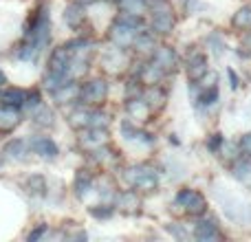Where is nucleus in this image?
<instances>
[{"instance_id": "f257e3e1", "label": "nucleus", "mask_w": 251, "mask_h": 242, "mask_svg": "<svg viewBox=\"0 0 251 242\" xmlns=\"http://www.w3.org/2000/svg\"><path fill=\"white\" fill-rule=\"evenodd\" d=\"M26 38L31 40V42L35 44V47L42 51L44 47L49 44V40H51V24H49V16H47V7H42L38 11V16H35L33 24H31V29L26 31Z\"/></svg>"}, {"instance_id": "f03ea898", "label": "nucleus", "mask_w": 251, "mask_h": 242, "mask_svg": "<svg viewBox=\"0 0 251 242\" xmlns=\"http://www.w3.org/2000/svg\"><path fill=\"white\" fill-rule=\"evenodd\" d=\"M176 205L185 207V212L192 214V216H201V214L207 209L205 198L199 194V192H194V190H183L181 194L176 196Z\"/></svg>"}, {"instance_id": "7ed1b4c3", "label": "nucleus", "mask_w": 251, "mask_h": 242, "mask_svg": "<svg viewBox=\"0 0 251 242\" xmlns=\"http://www.w3.org/2000/svg\"><path fill=\"white\" fill-rule=\"evenodd\" d=\"M106 95H108V84H106L104 79H93V82H88L86 86L82 88L79 99H82L84 104L97 106V104H101V101L106 99Z\"/></svg>"}, {"instance_id": "20e7f679", "label": "nucleus", "mask_w": 251, "mask_h": 242, "mask_svg": "<svg viewBox=\"0 0 251 242\" xmlns=\"http://www.w3.org/2000/svg\"><path fill=\"white\" fill-rule=\"evenodd\" d=\"M139 33H141V31H137V26H130L119 20L117 24H113V29H110V40H113L115 47H119V48L132 47Z\"/></svg>"}, {"instance_id": "39448f33", "label": "nucleus", "mask_w": 251, "mask_h": 242, "mask_svg": "<svg viewBox=\"0 0 251 242\" xmlns=\"http://www.w3.org/2000/svg\"><path fill=\"white\" fill-rule=\"evenodd\" d=\"M152 29L156 31V33H172L174 29V16H172V9H170V4H161V7L154 9V18H152Z\"/></svg>"}, {"instance_id": "423d86ee", "label": "nucleus", "mask_w": 251, "mask_h": 242, "mask_svg": "<svg viewBox=\"0 0 251 242\" xmlns=\"http://www.w3.org/2000/svg\"><path fill=\"white\" fill-rule=\"evenodd\" d=\"M71 48L69 47H60L53 51L51 55V62H49V66H51V73H60V75H66L69 77V66H71ZM71 79V77H69Z\"/></svg>"}, {"instance_id": "0eeeda50", "label": "nucleus", "mask_w": 251, "mask_h": 242, "mask_svg": "<svg viewBox=\"0 0 251 242\" xmlns=\"http://www.w3.org/2000/svg\"><path fill=\"white\" fill-rule=\"evenodd\" d=\"M29 150L35 152V154H40V156H44V159H53V156H57V145L49 137L31 139V141H29Z\"/></svg>"}, {"instance_id": "6e6552de", "label": "nucleus", "mask_w": 251, "mask_h": 242, "mask_svg": "<svg viewBox=\"0 0 251 242\" xmlns=\"http://www.w3.org/2000/svg\"><path fill=\"white\" fill-rule=\"evenodd\" d=\"M108 143V132L106 128H91L88 132L82 134V145L86 150H97V147L106 145Z\"/></svg>"}, {"instance_id": "1a4fd4ad", "label": "nucleus", "mask_w": 251, "mask_h": 242, "mask_svg": "<svg viewBox=\"0 0 251 242\" xmlns=\"http://www.w3.org/2000/svg\"><path fill=\"white\" fill-rule=\"evenodd\" d=\"M207 73L209 71H207V60H205V55H201V53L192 55L190 62H187V77H190L192 82H201Z\"/></svg>"}, {"instance_id": "9d476101", "label": "nucleus", "mask_w": 251, "mask_h": 242, "mask_svg": "<svg viewBox=\"0 0 251 242\" xmlns=\"http://www.w3.org/2000/svg\"><path fill=\"white\" fill-rule=\"evenodd\" d=\"M165 73H168V71L152 60V64H148V66H143V69H141V75H139V79H141L143 84H148V86H154V84H159L161 79H163Z\"/></svg>"}, {"instance_id": "9b49d317", "label": "nucleus", "mask_w": 251, "mask_h": 242, "mask_svg": "<svg viewBox=\"0 0 251 242\" xmlns=\"http://www.w3.org/2000/svg\"><path fill=\"white\" fill-rule=\"evenodd\" d=\"M26 97L29 95H26L22 88H4V91L0 93V101H2V106H13V108L25 106Z\"/></svg>"}, {"instance_id": "f8f14e48", "label": "nucleus", "mask_w": 251, "mask_h": 242, "mask_svg": "<svg viewBox=\"0 0 251 242\" xmlns=\"http://www.w3.org/2000/svg\"><path fill=\"white\" fill-rule=\"evenodd\" d=\"M79 95H82V88H79L77 84L73 82V79H69V82H66L64 86H60L55 93H53V97H55V101H60V104H66V101H73V99H77Z\"/></svg>"}, {"instance_id": "ddd939ff", "label": "nucleus", "mask_w": 251, "mask_h": 242, "mask_svg": "<svg viewBox=\"0 0 251 242\" xmlns=\"http://www.w3.org/2000/svg\"><path fill=\"white\" fill-rule=\"evenodd\" d=\"M194 236H196V240H201V242H216V240H221V234H218L216 225H214V222H207V220H203V222H199V225H196Z\"/></svg>"}, {"instance_id": "4468645a", "label": "nucleus", "mask_w": 251, "mask_h": 242, "mask_svg": "<svg viewBox=\"0 0 251 242\" xmlns=\"http://www.w3.org/2000/svg\"><path fill=\"white\" fill-rule=\"evenodd\" d=\"M176 53H174V48L172 47H159L154 51V62L159 66H163L165 71H172L174 66H176Z\"/></svg>"}, {"instance_id": "2eb2a0df", "label": "nucleus", "mask_w": 251, "mask_h": 242, "mask_svg": "<svg viewBox=\"0 0 251 242\" xmlns=\"http://www.w3.org/2000/svg\"><path fill=\"white\" fill-rule=\"evenodd\" d=\"M117 207L126 214H137L139 207H141V200H139L137 192H124V194L117 196Z\"/></svg>"}, {"instance_id": "dca6fc26", "label": "nucleus", "mask_w": 251, "mask_h": 242, "mask_svg": "<svg viewBox=\"0 0 251 242\" xmlns=\"http://www.w3.org/2000/svg\"><path fill=\"white\" fill-rule=\"evenodd\" d=\"M64 22L69 26H73V29H77L79 24L84 22V7L82 2H73L69 4V7L64 9Z\"/></svg>"}, {"instance_id": "f3484780", "label": "nucleus", "mask_w": 251, "mask_h": 242, "mask_svg": "<svg viewBox=\"0 0 251 242\" xmlns=\"http://www.w3.org/2000/svg\"><path fill=\"white\" fill-rule=\"evenodd\" d=\"M143 99L148 101V106H150L152 110H161L165 106V99H168V97H165V93L161 91L159 86H150L148 93L143 95Z\"/></svg>"}, {"instance_id": "a211bd4d", "label": "nucleus", "mask_w": 251, "mask_h": 242, "mask_svg": "<svg viewBox=\"0 0 251 242\" xmlns=\"http://www.w3.org/2000/svg\"><path fill=\"white\" fill-rule=\"evenodd\" d=\"M20 115L13 106H2L0 108V130H11L13 125H18Z\"/></svg>"}, {"instance_id": "6ab92c4d", "label": "nucleus", "mask_w": 251, "mask_h": 242, "mask_svg": "<svg viewBox=\"0 0 251 242\" xmlns=\"http://www.w3.org/2000/svg\"><path fill=\"white\" fill-rule=\"evenodd\" d=\"M150 106H148L146 99H130L128 101V113L132 119H148V115H150Z\"/></svg>"}, {"instance_id": "aec40b11", "label": "nucleus", "mask_w": 251, "mask_h": 242, "mask_svg": "<svg viewBox=\"0 0 251 242\" xmlns=\"http://www.w3.org/2000/svg\"><path fill=\"white\" fill-rule=\"evenodd\" d=\"M91 117H93V113H88V110L79 108V110H75V113H71L69 123L73 125V128H77V130H82V128H91Z\"/></svg>"}, {"instance_id": "412c9836", "label": "nucleus", "mask_w": 251, "mask_h": 242, "mask_svg": "<svg viewBox=\"0 0 251 242\" xmlns=\"http://www.w3.org/2000/svg\"><path fill=\"white\" fill-rule=\"evenodd\" d=\"M26 147H29V143H25L22 139H16V141H11L4 147L2 154L7 156V159H22V156L26 154Z\"/></svg>"}, {"instance_id": "4be33fe9", "label": "nucleus", "mask_w": 251, "mask_h": 242, "mask_svg": "<svg viewBox=\"0 0 251 242\" xmlns=\"http://www.w3.org/2000/svg\"><path fill=\"white\" fill-rule=\"evenodd\" d=\"M234 26L236 29H251V4H247V7L238 9V11L234 13Z\"/></svg>"}, {"instance_id": "5701e85b", "label": "nucleus", "mask_w": 251, "mask_h": 242, "mask_svg": "<svg viewBox=\"0 0 251 242\" xmlns=\"http://www.w3.org/2000/svg\"><path fill=\"white\" fill-rule=\"evenodd\" d=\"M234 176L238 178L243 185L251 187V161H240L234 165Z\"/></svg>"}, {"instance_id": "b1692460", "label": "nucleus", "mask_w": 251, "mask_h": 242, "mask_svg": "<svg viewBox=\"0 0 251 242\" xmlns=\"http://www.w3.org/2000/svg\"><path fill=\"white\" fill-rule=\"evenodd\" d=\"M148 2L146 0H119V9L124 13H134V16H141L146 11Z\"/></svg>"}, {"instance_id": "393cba45", "label": "nucleus", "mask_w": 251, "mask_h": 242, "mask_svg": "<svg viewBox=\"0 0 251 242\" xmlns=\"http://www.w3.org/2000/svg\"><path fill=\"white\" fill-rule=\"evenodd\" d=\"M132 47L137 48L139 53H150V51L154 53V38H152L150 33H143L141 31V33L137 35V40H134Z\"/></svg>"}, {"instance_id": "a878e982", "label": "nucleus", "mask_w": 251, "mask_h": 242, "mask_svg": "<svg viewBox=\"0 0 251 242\" xmlns=\"http://www.w3.org/2000/svg\"><path fill=\"white\" fill-rule=\"evenodd\" d=\"M33 119H35V123H40V125H51L53 123V110L51 108H47V106H40L38 110L33 113Z\"/></svg>"}, {"instance_id": "bb28decb", "label": "nucleus", "mask_w": 251, "mask_h": 242, "mask_svg": "<svg viewBox=\"0 0 251 242\" xmlns=\"http://www.w3.org/2000/svg\"><path fill=\"white\" fill-rule=\"evenodd\" d=\"M93 181H91V174L86 172H79L77 178H75V190H77V196H84L88 190H91Z\"/></svg>"}, {"instance_id": "cd10ccee", "label": "nucleus", "mask_w": 251, "mask_h": 242, "mask_svg": "<svg viewBox=\"0 0 251 242\" xmlns=\"http://www.w3.org/2000/svg\"><path fill=\"white\" fill-rule=\"evenodd\" d=\"M26 185H29V192H33V194H38V196H42L44 190H47V183H44L42 176H31Z\"/></svg>"}, {"instance_id": "c85d7f7f", "label": "nucleus", "mask_w": 251, "mask_h": 242, "mask_svg": "<svg viewBox=\"0 0 251 242\" xmlns=\"http://www.w3.org/2000/svg\"><path fill=\"white\" fill-rule=\"evenodd\" d=\"M216 99H218V88L216 86H212V88H205V93L201 95V104L203 106H212V104H216Z\"/></svg>"}, {"instance_id": "c756f323", "label": "nucleus", "mask_w": 251, "mask_h": 242, "mask_svg": "<svg viewBox=\"0 0 251 242\" xmlns=\"http://www.w3.org/2000/svg\"><path fill=\"white\" fill-rule=\"evenodd\" d=\"M108 123H110V119L106 117L104 113H93V117H91V128H108Z\"/></svg>"}, {"instance_id": "7c9ffc66", "label": "nucleus", "mask_w": 251, "mask_h": 242, "mask_svg": "<svg viewBox=\"0 0 251 242\" xmlns=\"http://www.w3.org/2000/svg\"><path fill=\"white\" fill-rule=\"evenodd\" d=\"M38 53H40V48L35 47L33 42H31V44H26V47L20 51V60H26V62H29V60H35V55H38Z\"/></svg>"}, {"instance_id": "2f4dec72", "label": "nucleus", "mask_w": 251, "mask_h": 242, "mask_svg": "<svg viewBox=\"0 0 251 242\" xmlns=\"http://www.w3.org/2000/svg\"><path fill=\"white\" fill-rule=\"evenodd\" d=\"M25 106H26V108L31 110V115H33L35 110H38L40 106H42V101H40V95H38V93H33V95H29V97H26Z\"/></svg>"}, {"instance_id": "473e14b6", "label": "nucleus", "mask_w": 251, "mask_h": 242, "mask_svg": "<svg viewBox=\"0 0 251 242\" xmlns=\"http://www.w3.org/2000/svg\"><path fill=\"white\" fill-rule=\"evenodd\" d=\"M240 152L243 154H247L249 159H251V132H247V134H243V139H240Z\"/></svg>"}, {"instance_id": "72a5a7b5", "label": "nucleus", "mask_w": 251, "mask_h": 242, "mask_svg": "<svg viewBox=\"0 0 251 242\" xmlns=\"http://www.w3.org/2000/svg\"><path fill=\"white\" fill-rule=\"evenodd\" d=\"M209 44H212V51L216 53V55H223V48H225V44L221 42V38H218V35H209V40H207Z\"/></svg>"}, {"instance_id": "f704fd0d", "label": "nucleus", "mask_w": 251, "mask_h": 242, "mask_svg": "<svg viewBox=\"0 0 251 242\" xmlns=\"http://www.w3.org/2000/svg\"><path fill=\"white\" fill-rule=\"evenodd\" d=\"M221 145H223V134H212V139H209L207 147H209L212 152H218V150H221Z\"/></svg>"}, {"instance_id": "c9c22d12", "label": "nucleus", "mask_w": 251, "mask_h": 242, "mask_svg": "<svg viewBox=\"0 0 251 242\" xmlns=\"http://www.w3.org/2000/svg\"><path fill=\"white\" fill-rule=\"evenodd\" d=\"M91 214L95 218H110L113 216V209L110 207H104V209H91Z\"/></svg>"}, {"instance_id": "e433bc0d", "label": "nucleus", "mask_w": 251, "mask_h": 242, "mask_svg": "<svg viewBox=\"0 0 251 242\" xmlns=\"http://www.w3.org/2000/svg\"><path fill=\"white\" fill-rule=\"evenodd\" d=\"M216 82H218L216 73H207V75L203 77V88H212V86H216Z\"/></svg>"}, {"instance_id": "4c0bfd02", "label": "nucleus", "mask_w": 251, "mask_h": 242, "mask_svg": "<svg viewBox=\"0 0 251 242\" xmlns=\"http://www.w3.org/2000/svg\"><path fill=\"white\" fill-rule=\"evenodd\" d=\"M44 231H47V225H40V227H38V229H35V231H31V234H29V240H31V242H33V240L42 238V236H44Z\"/></svg>"}, {"instance_id": "58836bf2", "label": "nucleus", "mask_w": 251, "mask_h": 242, "mask_svg": "<svg viewBox=\"0 0 251 242\" xmlns=\"http://www.w3.org/2000/svg\"><path fill=\"white\" fill-rule=\"evenodd\" d=\"M168 231H170V234H172V236H176V238H185V231H183V229H178L176 225H168Z\"/></svg>"}, {"instance_id": "ea45409f", "label": "nucleus", "mask_w": 251, "mask_h": 242, "mask_svg": "<svg viewBox=\"0 0 251 242\" xmlns=\"http://www.w3.org/2000/svg\"><path fill=\"white\" fill-rule=\"evenodd\" d=\"M229 73V82H231V88H238V75L234 73V71H227Z\"/></svg>"}, {"instance_id": "a19ab883", "label": "nucleus", "mask_w": 251, "mask_h": 242, "mask_svg": "<svg viewBox=\"0 0 251 242\" xmlns=\"http://www.w3.org/2000/svg\"><path fill=\"white\" fill-rule=\"evenodd\" d=\"M148 2V7H152V9H156V7H161V4H165L168 0H146Z\"/></svg>"}, {"instance_id": "79ce46f5", "label": "nucleus", "mask_w": 251, "mask_h": 242, "mask_svg": "<svg viewBox=\"0 0 251 242\" xmlns=\"http://www.w3.org/2000/svg\"><path fill=\"white\" fill-rule=\"evenodd\" d=\"M243 47H245V48H247V51L251 53V33H247V35H245V38H243Z\"/></svg>"}, {"instance_id": "37998d69", "label": "nucleus", "mask_w": 251, "mask_h": 242, "mask_svg": "<svg viewBox=\"0 0 251 242\" xmlns=\"http://www.w3.org/2000/svg\"><path fill=\"white\" fill-rule=\"evenodd\" d=\"M2 84H7V77H4V73L0 71V86H2Z\"/></svg>"}, {"instance_id": "c03bdc74", "label": "nucleus", "mask_w": 251, "mask_h": 242, "mask_svg": "<svg viewBox=\"0 0 251 242\" xmlns=\"http://www.w3.org/2000/svg\"><path fill=\"white\" fill-rule=\"evenodd\" d=\"M79 2H82L84 7H86V4H93V2H95V0H79Z\"/></svg>"}]
</instances>
